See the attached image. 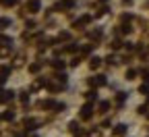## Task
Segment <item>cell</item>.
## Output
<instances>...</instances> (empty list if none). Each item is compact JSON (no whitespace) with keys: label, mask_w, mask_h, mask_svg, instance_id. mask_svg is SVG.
<instances>
[{"label":"cell","mask_w":149,"mask_h":137,"mask_svg":"<svg viewBox=\"0 0 149 137\" xmlns=\"http://www.w3.org/2000/svg\"><path fill=\"white\" fill-rule=\"evenodd\" d=\"M6 25H10V21H8V19H0V29H4Z\"/></svg>","instance_id":"obj_9"},{"label":"cell","mask_w":149,"mask_h":137,"mask_svg":"<svg viewBox=\"0 0 149 137\" xmlns=\"http://www.w3.org/2000/svg\"><path fill=\"white\" fill-rule=\"evenodd\" d=\"M52 65H54V67H60V69L64 67V63H62V60H60V63H58V60H52Z\"/></svg>","instance_id":"obj_11"},{"label":"cell","mask_w":149,"mask_h":137,"mask_svg":"<svg viewBox=\"0 0 149 137\" xmlns=\"http://www.w3.org/2000/svg\"><path fill=\"white\" fill-rule=\"evenodd\" d=\"M0 4H4V6H10V4H17V0H0Z\"/></svg>","instance_id":"obj_7"},{"label":"cell","mask_w":149,"mask_h":137,"mask_svg":"<svg viewBox=\"0 0 149 137\" xmlns=\"http://www.w3.org/2000/svg\"><path fill=\"white\" fill-rule=\"evenodd\" d=\"M108 106H110L108 102H102V104H100V108H102V112H106V110H108Z\"/></svg>","instance_id":"obj_10"},{"label":"cell","mask_w":149,"mask_h":137,"mask_svg":"<svg viewBox=\"0 0 149 137\" xmlns=\"http://www.w3.org/2000/svg\"><path fill=\"white\" fill-rule=\"evenodd\" d=\"M91 85H95V87H102V85H106V79H104V75H97V77H93V79H91Z\"/></svg>","instance_id":"obj_1"},{"label":"cell","mask_w":149,"mask_h":137,"mask_svg":"<svg viewBox=\"0 0 149 137\" xmlns=\"http://www.w3.org/2000/svg\"><path fill=\"white\" fill-rule=\"evenodd\" d=\"M91 104H85L83 106V110H81V119H89V116H91Z\"/></svg>","instance_id":"obj_3"},{"label":"cell","mask_w":149,"mask_h":137,"mask_svg":"<svg viewBox=\"0 0 149 137\" xmlns=\"http://www.w3.org/2000/svg\"><path fill=\"white\" fill-rule=\"evenodd\" d=\"M13 100V91H0V104Z\"/></svg>","instance_id":"obj_4"},{"label":"cell","mask_w":149,"mask_h":137,"mask_svg":"<svg viewBox=\"0 0 149 137\" xmlns=\"http://www.w3.org/2000/svg\"><path fill=\"white\" fill-rule=\"evenodd\" d=\"M13 116H15L13 112H4V116H2V119H6V121H8V119H13Z\"/></svg>","instance_id":"obj_12"},{"label":"cell","mask_w":149,"mask_h":137,"mask_svg":"<svg viewBox=\"0 0 149 137\" xmlns=\"http://www.w3.org/2000/svg\"><path fill=\"white\" fill-rule=\"evenodd\" d=\"M8 73H10V69H8V67H2V69H0V83L6 79V75H8Z\"/></svg>","instance_id":"obj_5"},{"label":"cell","mask_w":149,"mask_h":137,"mask_svg":"<svg viewBox=\"0 0 149 137\" xmlns=\"http://www.w3.org/2000/svg\"><path fill=\"white\" fill-rule=\"evenodd\" d=\"M27 8H29L31 13H37V11H40V0H29V2H27Z\"/></svg>","instance_id":"obj_2"},{"label":"cell","mask_w":149,"mask_h":137,"mask_svg":"<svg viewBox=\"0 0 149 137\" xmlns=\"http://www.w3.org/2000/svg\"><path fill=\"white\" fill-rule=\"evenodd\" d=\"M100 67V58H91V69H97Z\"/></svg>","instance_id":"obj_8"},{"label":"cell","mask_w":149,"mask_h":137,"mask_svg":"<svg viewBox=\"0 0 149 137\" xmlns=\"http://www.w3.org/2000/svg\"><path fill=\"white\" fill-rule=\"evenodd\" d=\"M114 133H116V135H122V133H126V125H118Z\"/></svg>","instance_id":"obj_6"}]
</instances>
